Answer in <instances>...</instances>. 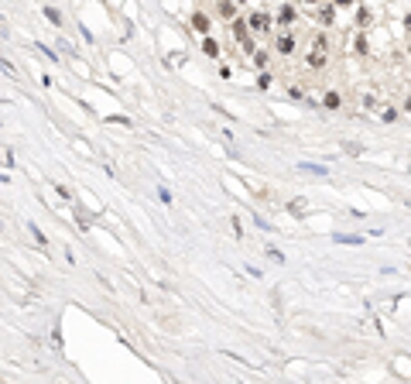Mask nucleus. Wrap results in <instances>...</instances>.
Wrapping results in <instances>:
<instances>
[{"label": "nucleus", "mask_w": 411, "mask_h": 384, "mask_svg": "<svg viewBox=\"0 0 411 384\" xmlns=\"http://www.w3.org/2000/svg\"><path fill=\"white\" fill-rule=\"evenodd\" d=\"M250 31L257 35V38H268V35H274V28H277V21H274L271 10H250Z\"/></svg>", "instance_id": "nucleus-1"}, {"label": "nucleus", "mask_w": 411, "mask_h": 384, "mask_svg": "<svg viewBox=\"0 0 411 384\" xmlns=\"http://www.w3.org/2000/svg\"><path fill=\"white\" fill-rule=\"evenodd\" d=\"M295 52H298V38H295L291 31H277V35H274V55L291 59Z\"/></svg>", "instance_id": "nucleus-2"}, {"label": "nucleus", "mask_w": 411, "mask_h": 384, "mask_svg": "<svg viewBox=\"0 0 411 384\" xmlns=\"http://www.w3.org/2000/svg\"><path fill=\"white\" fill-rule=\"evenodd\" d=\"M274 21H277V28H281V31H291V28L298 24V7L284 0V3L274 10Z\"/></svg>", "instance_id": "nucleus-3"}, {"label": "nucleus", "mask_w": 411, "mask_h": 384, "mask_svg": "<svg viewBox=\"0 0 411 384\" xmlns=\"http://www.w3.org/2000/svg\"><path fill=\"white\" fill-rule=\"evenodd\" d=\"M336 10H340V7H336L333 0H322V3L315 7V24H319V28H333V24H336Z\"/></svg>", "instance_id": "nucleus-4"}, {"label": "nucleus", "mask_w": 411, "mask_h": 384, "mask_svg": "<svg viewBox=\"0 0 411 384\" xmlns=\"http://www.w3.org/2000/svg\"><path fill=\"white\" fill-rule=\"evenodd\" d=\"M189 28H192L199 38H206V35H212V17H209L206 10H192V17H189Z\"/></svg>", "instance_id": "nucleus-5"}, {"label": "nucleus", "mask_w": 411, "mask_h": 384, "mask_svg": "<svg viewBox=\"0 0 411 384\" xmlns=\"http://www.w3.org/2000/svg\"><path fill=\"white\" fill-rule=\"evenodd\" d=\"M226 24H230V35H233V41H247V38L254 35V31H250V21H247V17H240V14H237L233 21H226Z\"/></svg>", "instance_id": "nucleus-6"}, {"label": "nucleus", "mask_w": 411, "mask_h": 384, "mask_svg": "<svg viewBox=\"0 0 411 384\" xmlns=\"http://www.w3.org/2000/svg\"><path fill=\"white\" fill-rule=\"evenodd\" d=\"M319 106H322V110H342V93H336V89H326Z\"/></svg>", "instance_id": "nucleus-7"}, {"label": "nucleus", "mask_w": 411, "mask_h": 384, "mask_svg": "<svg viewBox=\"0 0 411 384\" xmlns=\"http://www.w3.org/2000/svg\"><path fill=\"white\" fill-rule=\"evenodd\" d=\"M370 24H374V10L360 3V7H356V31H367Z\"/></svg>", "instance_id": "nucleus-8"}, {"label": "nucleus", "mask_w": 411, "mask_h": 384, "mask_svg": "<svg viewBox=\"0 0 411 384\" xmlns=\"http://www.w3.org/2000/svg\"><path fill=\"white\" fill-rule=\"evenodd\" d=\"M329 48H333V41H329L326 28H322L319 35H312V52H322V55H329Z\"/></svg>", "instance_id": "nucleus-9"}, {"label": "nucleus", "mask_w": 411, "mask_h": 384, "mask_svg": "<svg viewBox=\"0 0 411 384\" xmlns=\"http://www.w3.org/2000/svg\"><path fill=\"white\" fill-rule=\"evenodd\" d=\"M216 14L223 21H233L237 17V0H216Z\"/></svg>", "instance_id": "nucleus-10"}, {"label": "nucleus", "mask_w": 411, "mask_h": 384, "mask_svg": "<svg viewBox=\"0 0 411 384\" xmlns=\"http://www.w3.org/2000/svg\"><path fill=\"white\" fill-rule=\"evenodd\" d=\"M203 55H206V59H219V55H223V48H219V41H216L212 35H206V38H203Z\"/></svg>", "instance_id": "nucleus-11"}, {"label": "nucleus", "mask_w": 411, "mask_h": 384, "mask_svg": "<svg viewBox=\"0 0 411 384\" xmlns=\"http://www.w3.org/2000/svg\"><path fill=\"white\" fill-rule=\"evenodd\" d=\"M326 62H329V55H322V52H312V48H308V55H305V66H308V69H315V72H319V69H326Z\"/></svg>", "instance_id": "nucleus-12"}, {"label": "nucleus", "mask_w": 411, "mask_h": 384, "mask_svg": "<svg viewBox=\"0 0 411 384\" xmlns=\"http://www.w3.org/2000/svg\"><path fill=\"white\" fill-rule=\"evenodd\" d=\"M288 213H291L295 220H305V216H308V203H305V199H288Z\"/></svg>", "instance_id": "nucleus-13"}, {"label": "nucleus", "mask_w": 411, "mask_h": 384, "mask_svg": "<svg viewBox=\"0 0 411 384\" xmlns=\"http://www.w3.org/2000/svg\"><path fill=\"white\" fill-rule=\"evenodd\" d=\"M356 55H370V41H367V31H356V41H353Z\"/></svg>", "instance_id": "nucleus-14"}, {"label": "nucleus", "mask_w": 411, "mask_h": 384, "mask_svg": "<svg viewBox=\"0 0 411 384\" xmlns=\"http://www.w3.org/2000/svg\"><path fill=\"white\" fill-rule=\"evenodd\" d=\"M250 62H254V69H268V62H271V52H264V48H257V52L250 55Z\"/></svg>", "instance_id": "nucleus-15"}, {"label": "nucleus", "mask_w": 411, "mask_h": 384, "mask_svg": "<svg viewBox=\"0 0 411 384\" xmlns=\"http://www.w3.org/2000/svg\"><path fill=\"white\" fill-rule=\"evenodd\" d=\"M333 240H336V244H346V247H356V244H363V237H356V233H336Z\"/></svg>", "instance_id": "nucleus-16"}, {"label": "nucleus", "mask_w": 411, "mask_h": 384, "mask_svg": "<svg viewBox=\"0 0 411 384\" xmlns=\"http://www.w3.org/2000/svg\"><path fill=\"white\" fill-rule=\"evenodd\" d=\"M41 14H45V17H48V21H52V24H55V28H62V24H66V21H62V14H59V10H55V7H48V3H45V7H41Z\"/></svg>", "instance_id": "nucleus-17"}, {"label": "nucleus", "mask_w": 411, "mask_h": 384, "mask_svg": "<svg viewBox=\"0 0 411 384\" xmlns=\"http://www.w3.org/2000/svg\"><path fill=\"white\" fill-rule=\"evenodd\" d=\"M271 82H274V76L268 69H257V89H271Z\"/></svg>", "instance_id": "nucleus-18"}, {"label": "nucleus", "mask_w": 411, "mask_h": 384, "mask_svg": "<svg viewBox=\"0 0 411 384\" xmlns=\"http://www.w3.org/2000/svg\"><path fill=\"white\" fill-rule=\"evenodd\" d=\"M75 223H79V230H89V227H93L89 213H82V209H75Z\"/></svg>", "instance_id": "nucleus-19"}, {"label": "nucleus", "mask_w": 411, "mask_h": 384, "mask_svg": "<svg viewBox=\"0 0 411 384\" xmlns=\"http://www.w3.org/2000/svg\"><path fill=\"white\" fill-rule=\"evenodd\" d=\"M31 233H34V240H38V247H41V254H48V240H45V233L38 230L34 223H31Z\"/></svg>", "instance_id": "nucleus-20"}, {"label": "nucleus", "mask_w": 411, "mask_h": 384, "mask_svg": "<svg viewBox=\"0 0 411 384\" xmlns=\"http://www.w3.org/2000/svg\"><path fill=\"white\" fill-rule=\"evenodd\" d=\"M302 172H312V175H329V168L326 165H298Z\"/></svg>", "instance_id": "nucleus-21"}, {"label": "nucleus", "mask_w": 411, "mask_h": 384, "mask_svg": "<svg viewBox=\"0 0 411 384\" xmlns=\"http://www.w3.org/2000/svg\"><path fill=\"white\" fill-rule=\"evenodd\" d=\"M380 120H384V124H394V120H398V110H394V106L380 110Z\"/></svg>", "instance_id": "nucleus-22"}, {"label": "nucleus", "mask_w": 411, "mask_h": 384, "mask_svg": "<svg viewBox=\"0 0 411 384\" xmlns=\"http://www.w3.org/2000/svg\"><path fill=\"white\" fill-rule=\"evenodd\" d=\"M52 189H55L59 199H68V203H72V189H68V185H52Z\"/></svg>", "instance_id": "nucleus-23"}, {"label": "nucleus", "mask_w": 411, "mask_h": 384, "mask_svg": "<svg viewBox=\"0 0 411 384\" xmlns=\"http://www.w3.org/2000/svg\"><path fill=\"white\" fill-rule=\"evenodd\" d=\"M254 223H257V230H268V233H274V223H271V220H264V216H254Z\"/></svg>", "instance_id": "nucleus-24"}, {"label": "nucleus", "mask_w": 411, "mask_h": 384, "mask_svg": "<svg viewBox=\"0 0 411 384\" xmlns=\"http://www.w3.org/2000/svg\"><path fill=\"white\" fill-rule=\"evenodd\" d=\"M268 257H271L274 264H284V254H281V250H274V247H268Z\"/></svg>", "instance_id": "nucleus-25"}, {"label": "nucleus", "mask_w": 411, "mask_h": 384, "mask_svg": "<svg viewBox=\"0 0 411 384\" xmlns=\"http://www.w3.org/2000/svg\"><path fill=\"white\" fill-rule=\"evenodd\" d=\"M363 106H367V110H377V96L367 93V96H363Z\"/></svg>", "instance_id": "nucleus-26"}, {"label": "nucleus", "mask_w": 411, "mask_h": 384, "mask_svg": "<svg viewBox=\"0 0 411 384\" xmlns=\"http://www.w3.org/2000/svg\"><path fill=\"white\" fill-rule=\"evenodd\" d=\"M230 227H233V237H243V230H240V220H237V216H230Z\"/></svg>", "instance_id": "nucleus-27"}, {"label": "nucleus", "mask_w": 411, "mask_h": 384, "mask_svg": "<svg viewBox=\"0 0 411 384\" xmlns=\"http://www.w3.org/2000/svg\"><path fill=\"white\" fill-rule=\"evenodd\" d=\"M288 96L291 100H302V86H288Z\"/></svg>", "instance_id": "nucleus-28"}, {"label": "nucleus", "mask_w": 411, "mask_h": 384, "mask_svg": "<svg viewBox=\"0 0 411 384\" xmlns=\"http://www.w3.org/2000/svg\"><path fill=\"white\" fill-rule=\"evenodd\" d=\"M243 271H247V275H250V278H261V275H264V271H261V268H254V264H247V268H243Z\"/></svg>", "instance_id": "nucleus-29"}, {"label": "nucleus", "mask_w": 411, "mask_h": 384, "mask_svg": "<svg viewBox=\"0 0 411 384\" xmlns=\"http://www.w3.org/2000/svg\"><path fill=\"white\" fill-rule=\"evenodd\" d=\"M342 151H346V154H363V148H360V144H346Z\"/></svg>", "instance_id": "nucleus-30"}, {"label": "nucleus", "mask_w": 411, "mask_h": 384, "mask_svg": "<svg viewBox=\"0 0 411 384\" xmlns=\"http://www.w3.org/2000/svg\"><path fill=\"white\" fill-rule=\"evenodd\" d=\"M333 3H336V7H353L356 0H333Z\"/></svg>", "instance_id": "nucleus-31"}, {"label": "nucleus", "mask_w": 411, "mask_h": 384, "mask_svg": "<svg viewBox=\"0 0 411 384\" xmlns=\"http://www.w3.org/2000/svg\"><path fill=\"white\" fill-rule=\"evenodd\" d=\"M401 110H405V113H411V96H405V103H401Z\"/></svg>", "instance_id": "nucleus-32"}, {"label": "nucleus", "mask_w": 411, "mask_h": 384, "mask_svg": "<svg viewBox=\"0 0 411 384\" xmlns=\"http://www.w3.org/2000/svg\"><path fill=\"white\" fill-rule=\"evenodd\" d=\"M298 3H305V7H319L322 0H298Z\"/></svg>", "instance_id": "nucleus-33"}, {"label": "nucleus", "mask_w": 411, "mask_h": 384, "mask_svg": "<svg viewBox=\"0 0 411 384\" xmlns=\"http://www.w3.org/2000/svg\"><path fill=\"white\" fill-rule=\"evenodd\" d=\"M405 31L411 35V14H405Z\"/></svg>", "instance_id": "nucleus-34"}, {"label": "nucleus", "mask_w": 411, "mask_h": 384, "mask_svg": "<svg viewBox=\"0 0 411 384\" xmlns=\"http://www.w3.org/2000/svg\"><path fill=\"white\" fill-rule=\"evenodd\" d=\"M405 52H408V59H411V41H408V48H405Z\"/></svg>", "instance_id": "nucleus-35"}, {"label": "nucleus", "mask_w": 411, "mask_h": 384, "mask_svg": "<svg viewBox=\"0 0 411 384\" xmlns=\"http://www.w3.org/2000/svg\"><path fill=\"white\" fill-rule=\"evenodd\" d=\"M237 3H247V0H237Z\"/></svg>", "instance_id": "nucleus-36"}, {"label": "nucleus", "mask_w": 411, "mask_h": 384, "mask_svg": "<svg viewBox=\"0 0 411 384\" xmlns=\"http://www.w3.org/2000/svg\"><path fill=\"white\" fill-rule=\"evenodd\" d=\"M408 172H411V165H408Z\"/></svg>", "instance_id": "nucleus-37"}]
</instances>
